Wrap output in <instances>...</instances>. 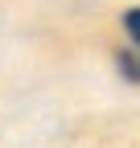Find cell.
Masks as SVG:
<instances>
[{
  "instance_id": "1",
  "label": "cell",
  "mask_w": 140,
  "mask_h": 148,
  "mask_svg": "<svg viewBox=\"0 0 140 148\" xmlns=\"http://www.w3.org/2000/svg\"><path fill=\"white\" fill-rule=\"evenodd\" d=\"M115 66H119V74H124L128 82H140V53L119 49V53H115Z\"/></svg>"
},
{
  "instance_id": "2",
  "label": "cell",
  "mask_w": 140,
  "mask_h": 148,
  "mask_svg": "<svg viewBox=\"0 0 140 148\" xmlns=\"http://www.w3.org/2000/svg\"><path fill=\"white\" fill-rule=\"evenodd\" d=\"M124 29H128V37L140 45V8H132V12H124Z\"/></svg>"
}]
</instances>
